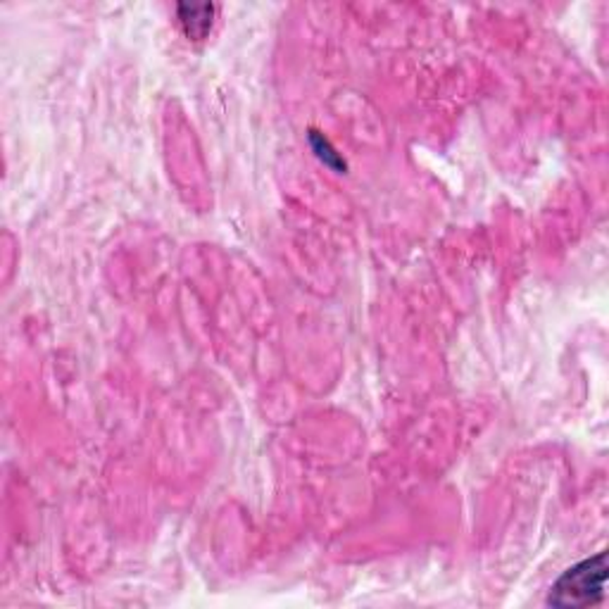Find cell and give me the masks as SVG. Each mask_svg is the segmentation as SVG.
<instances>
[{
	"instance_id": "cell-1",
	"label": "cell",
	"mask_w": 609,
	"mask_h": 609,
	"mask_svg": "<svg viewBox=\"0 0 609 609\" xmlns=\"http://www.w3.org/2000/svg\"><path fill=\"white\" fill-rule=\"evenodd\" d=\"M605 578H607V555L597 552L590 560L569 567L555 581L548 596L552 607H588L605 597Z\"/></svg>"
},
{
	"instance_id": "cell-2",
	"label": "cell",
	"mask_w": 609,
	"mask_h": 609,
	"mask_svg": "<svg viewBox=\"0 0 609 609\" xmlns=\"http://www.w3.org/2000/svg\"><path fill=\"white\" fill-rule=\"evenodd\" d=\"M179 22H181L183 31L193 41H200L207 36L212 29V14L215 7L212 5H179Z\"/></svg>"
},
{
	"instance_id": "cell-3",
	"label": "cell",
	"mask_w": 609,
	"mask_h": 609,
	"mask_svg": "<svg viewBox=\"0 0 609 609\" xmlns=\"http://www.w3.org/2000/svg\"><path fill=\"white\" fill-rule=\"evenodd\" d=\"M310 141H312V146H314V150H317L319 160H324L329 167H339V170H346V163L340 160L339 153L331 148V143L326 141L324 136H319L317 131H312Z\"/></svg>"
}]
</instances>
